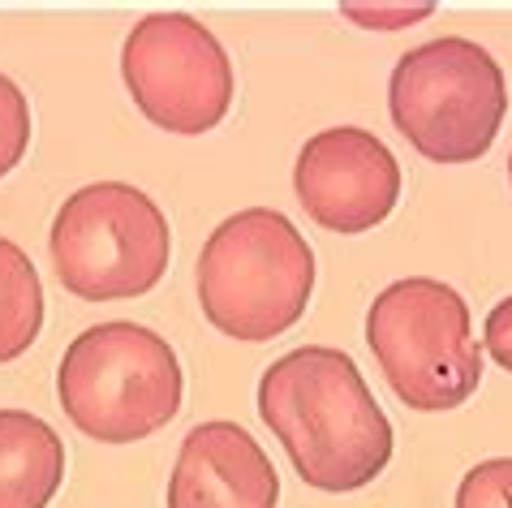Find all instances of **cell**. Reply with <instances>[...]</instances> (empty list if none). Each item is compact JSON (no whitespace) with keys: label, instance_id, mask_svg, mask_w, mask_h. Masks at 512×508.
Segmentation results:
<instances>
[{"label":"cell","instance_id":"obj_14","mask_svg":"<svg viewBox=\"0 0 512 508\" xmlns=\"http://www.w3.org/2000/svg\"><path fill=\"white\" fill-rule=\"evenodd\" d=\"M482 354H491L495 366L512 371V298L495 302L491 315L482 319Z\"/></svg>","mask_w":512,"mask_h":508},{"label":"cell","instance_id":"obj_16","mask_svg":"<svg viewBox=\"0 0 512 508\" xmlns=\"http://www.w3.org/2000/svg\"><path fill=\"white\" fill-rule=\"evenodd\" d=\"M508 177H512V155H508Z\"/></svg>","mask_w":512,"mask_h":508},{"label":"cell","instance_id":"obj_3","mask_svg":"<svg viewBox=\"0 0 512 508\" xmlns=\"http://www.w3.org/2000/svg\"><path fill=\"white\" fill-rule=\"evenodd\" d=\"M181 362L160 332L130 319L95 323L74 336L56 366V401L99 444L147 440L181 409Z\"/></svg>","mask_w":512,"mask_h":508},{"label":"cell","instance_id":"obj_4","mask_svg":"<svg viewBox=\"0 0 512 508\" xmlns=\"http://www.w3.org/2000/svg\"><path fill=\"white\" fill-rule=\"evenodd\" d=\"M366 345L388 388L418 414L457 409L482 384V354L465 298L444 280L405 276L366 310Z\"/></svg>","mask_w":512,"mask_h":508},{"label":"cell","instance_id":"obj_8","mask_svg":"<svg viewBox=\"0 0 512 508\" xmlns=\"http://www.w3.org/2000/svg\"><path fill=\"white\" fill-rule=\"evenodd\" d=\"M293 190L306 216L327 233H366L401 203V164L362 125H332L302 147Z\"/></svg>","mask_w":512,"mask_h":508},{"label":"cell","instance_id":"obj_11","mask_svg":"<svg viewBox=\"0 0 512 508\" xmlns=\"http://www.w3.org/2000/svg\"><path fill=\"white\" fill-rule=\"evenodd\" d=\"M44 328V285L18 242L0 237V362L22 358Z\"/></svg>","mask_w":512,"mask_h":508},{"label":"cell","instance_id":"obj_7","mask_svg":"<svg viewBox=\"0 0 512 508\" xmlns=\"http://www.w3.org/2000/svg\"><path fill=\"white\" fill-rule=\"evenodd\" d=\"M121 78L138 112L168 134H207L233 108V65L190 13H147L121 48Z\"/></svg>","mask_w":512,"mask_h":508},{"label":"cell","instance_id":"obj_9","mask_svg":"<svg viewBox=\"0 0 512 508\" xmlns=\"http://www.w3.org/2000/svg\"><path fill=\"white\" fill-rule=\"evenodd\" d=\"M168 508H276L280 474L263 444L237 422H203L177 448Z\"/></svg>","mask_w":512,"mask_h":508},{"label":"cell","instance_id":"obj_13","mask_svg":"<svg viewBox=\"0 0 512 508\" xmlns=\"http://www.w3.org/2000/svg\"><path fill=\"white\" fill-rule=\"evenodd\" d=\"M457 508H512V457L478 461L461 478Z\"/></svg>","mask_w":512,"mask_h":508},{"label":"cell","instance_id":"obj_12","mask_svg":"<svg viewBox=\"0 0 512 508\" xmlns=\"http://www.w3.org/2000/svg\"><path fill=\"white\" fill-rule=\"evenodd\" d=\"M26 147H31V104L18 82L0 74V177L22 164Z\"/></svg>","mask_w":512,"mask_h":508},{"label":"cell","instance_id":"obj_6","mask_svg":"<svg viewBox=\"0 0 512 508\" xmlns=\"http://www.w3.org/2000/svg\"><path fill=\"white\" fill-rule=\"evenodd\" d=\"M48 254L61 285L82 302L142 298L168 272L173 233L151 194L125 181H95L61 203Z\"/></svg>","mask_w":512,"mask_h":508},{"label":"cell","instance_id":"obj_5","mask_svg":"<svg viewBox=\"0 0 512 508\" xmlns=\"http://www.w3.org/2000/svg\"><path fill=\"white\" fill-rule=\"evenodd\" d=\"M388 112L401 138L435 164H474L491 151L508 112L500 61L461 35L409 48L388 78Z\"/></svg>","mask_w":512,"mask_h":508},{"label":"cell","instance_id":"obj_1","mask_svg":"<svg viewBox=\"0 0 512 508\" xmlns=\"http://www.w3.org/2000/svg\"><path fill=\"white\" fill-rule=\"evenodd\" d=\"M259 414L310 491H362L392 461V422L345 349L280 354L259 379Z\"/></svg>","mask_w":512,"mask_h":508},{"label":"cell","instance_id":"obj_15","mask_svg":"<svg viewBox=\"0 0 512 508\" xmlns=\"http://www.w3.org/2000/svg\"><path fill=\"white\" fill-rule=\"evenodd\" d=\"M340 9H345V18L366 26H405V22L431 18L435 5H340Z\"/></svg>","mask_w":512,"mask_h":508},{"label":"cell","instance_id":"obj_2","mask_svg":"<svg viewBox=\"0 0 512 508\" xmlns=\"http://www.w3.org/2000/svg\"><path fill=\"white\" fill-rule=\"evenodd\" d=\"M315 250L289 216L246 207L207 237L198 254V306L216 332L246 345L276 341L306 315Z\"/></svg>","mask_w":512,"mask_h":508},{"label":"cell","instance_id":"obj_10","mask_svg":"<svg viewBox=\"0 0 512 508\" xmlns=\"http://www.w3.org/2000/svg\"><path fill=\"white\" fill-rule=\"evenodd\" d=\"M61 483V435L26 409H0V508H48Z\"/></svg>","mask_w":512,"mask_h":508}]
</instances>
